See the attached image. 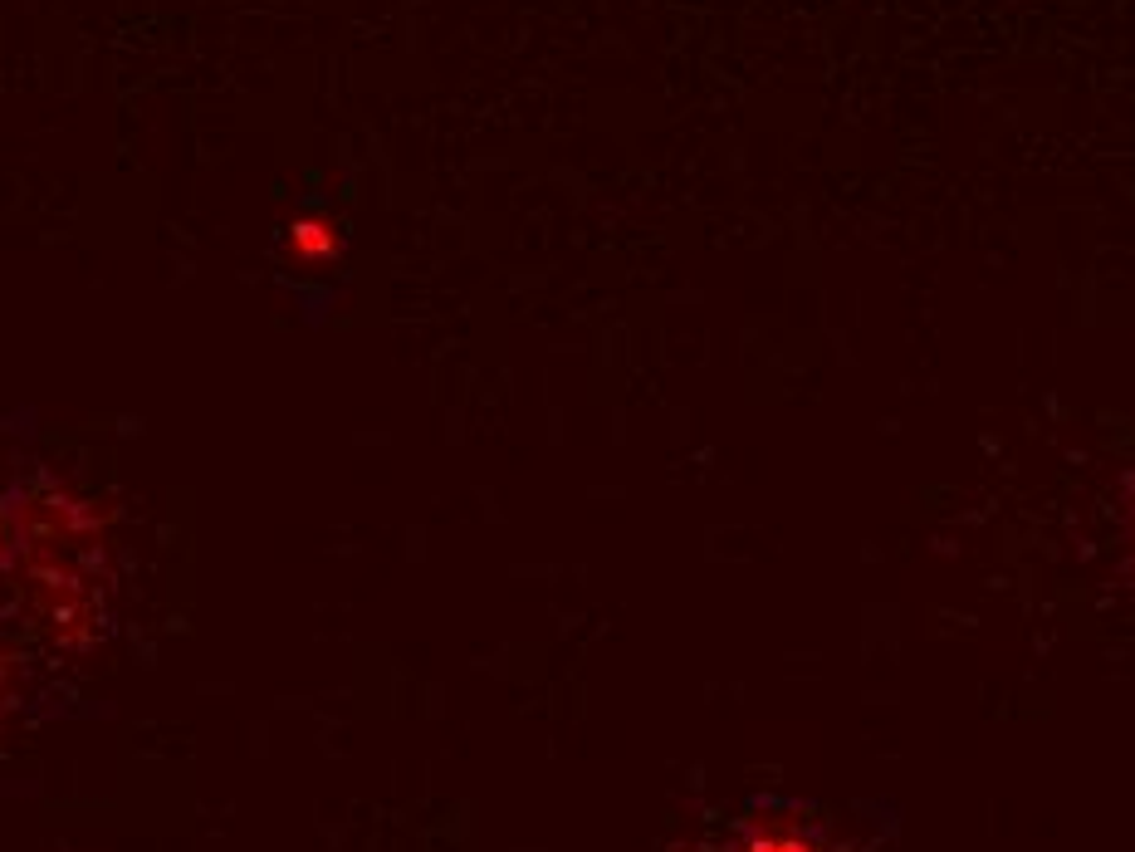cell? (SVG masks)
<instances>
[{
  "mask_svg": "<svg viewBox=\"0 0 1135 852\" xmlns=\"http://www.w3.org/2000/svg\"><path fill=\"white\" fill-rule=\"evenodd\" d=\"M123 564L103 500L40 446L0 431V725L108 642Z\"/></svg>",
  "mask_w": 1135,
  "mask_h": 852,
  "instance_id": "cell-1",
  "label": "cell"
},
{
  "mask_svg": "<svg viewBox=\"0 0 1135 852\" xmlns=\"http://www.w3.org/2000/svg\"><path fill=\"white\" fill-rule=\"evenodd\" d=\"M1121 515H1126V539H1131V549H1135V466L1126 475V485H1121Z\"/></svg>",
  "mask_w": 1135,
  "mask_h": 852,
  "instance_id": "cell-2",
  "label": "cell"
}]
</instances>
